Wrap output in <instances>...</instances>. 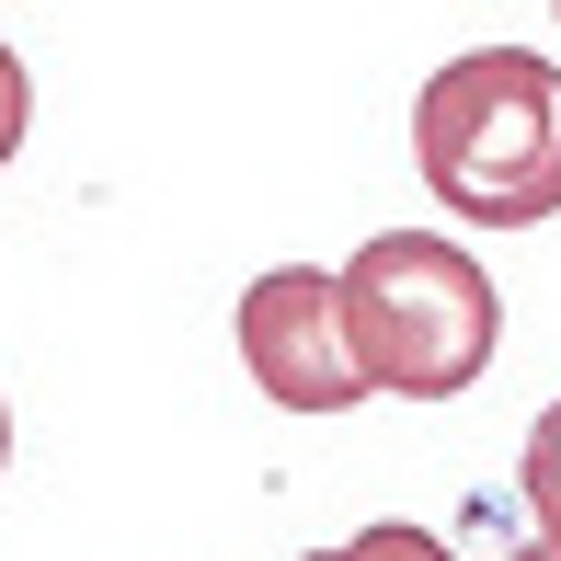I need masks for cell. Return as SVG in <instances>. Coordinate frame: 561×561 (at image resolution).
Wrapping results in <instances>:
<instances>
[{"mask_svg": "<svg viewBox=\"0 0 561 561\" xmlns=\"http://www.w3.org/2000/svg\"><path fill=\"white\" fill-rule=\"evenodd\" d=\"M413 172L470 229L561 218V69L539 46H470L413 104Z\"/></svg>", "mask_w": 561, "mask_h": 561, "instance_id": "6da1fadb", "label": "cell"}, {"mask_svg": "<svg viewBox=\"0 0 561 561\" xmlns=\"http://www.w3.org/2000/svg\"><path fill=\"white\" fill-rule=\"evenodd\" d=\"M344 321H355L367 378L401 390V401H458L493 367V344H504L493 264L458 252L447 229H378L344 264Z\"/></svg>", "mask_w": 561, "mask_h": 561, "instance_id": "7a4b0ae2", "label": "cell"}, {"mask_svg": "<svg viewBox=\"0 0 561 561\" xmlns=\"http://www.w3.org/2000/svg\"><path fill=\"white\" fill-rule=\"evenodd\" d=\"M241 367L275 413H355L378 390L344 321V275H321V264H275L241 287Z\"/></svg>", "mask_w": 561, "mask_h": 561, "instance_id": "3957f363", "label": "cell"}, {"mask_svg": "<svg viewBox=\"0 0 561 561\" xmlns=\"http://www.w3.org/2000/svg\"><path fill=\"white\" fill-rule=\"evenodd\" d=\"M516 493H527V516H539V539L561 550V401L539 424H527V458H516Z\"/></svg>", "mask_w": 561, "mask_h": 561, "instance_id": "277c9868", "label": "cell"}, {"mask_svg": "<svg viewBox=\"0 0 561 561\" xmlns=\"http://www.w3.org/2000/svg\"><path fill=\"white\" fill-rule=\"evenodd\" d=\"M310 561H458L447 539H436V527H355V539H333V550H310Z\"/></svg>", "mask_w": 561, "mask_h": 561, "instance_id": "5b68a950", "label": "cell"}, {"mask_svg": "<svg viewBox=\"0 0 561 561\" xmlns=\"http://www.w3.org/2000/svg\"><path fill=\"white\" fill-rule=\"evenodd\" d=\"M23 126H35V81H23V58L0 46V161L23 149Z\"/></svg>", "mask_w": 561, "mask_h": 561, "instance_id": "8992f818", "label": "cell"}, {"mask_svg": "<svg viewBox=\"0 0 561 561\" xmlns=\"http://www.w3.org/2000/svg\"><path fill=\"white\" fill-rule=\"evenodd\" d=\"M504 561H561V550H550V539H527V550H504Z\"/></svg>", "mask_w": 561, "mask_h": 561, "instance_id": "52a82bcc", "label": "cell"}, {"mask_svg": "<svg viewBox=\"0 0 561 561\" xmlns=\"http://www.w3.org/2000/svg\"><path fill=\"white\" fill-rule=\"evenodd\" d=\"M0 470H12V401H0Z\"/></svg>", "mask_w": 561, "mask_h": 561, "instance_id": "ba28073f", "label": "cell"}]
</instances>
